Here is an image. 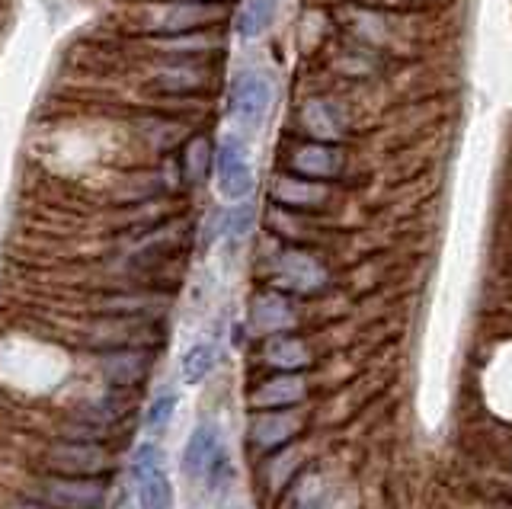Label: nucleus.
<instances>
[{
  "label": "nucleus",
  "instance_id": "nucleus-1",
  "mask_svg": "<svg viewBox=\"0 0 512 509\" xmlns=\"http://www.w3.org/2000/svg\"><path fill=\"white\" fill-rule=\"evenodd\" d=\"M272 103H276V84H272V77L256 71V68H247L234 77L231 84V116L240 129H260L266 122Z\"/></svg>",
  "mask_w": 512,
  "mask_h": 509
},
{
  "label": "nucleus",
  "instance_id": "nucleus-2",
  "mask_svg": "<svg viewBox=\"0 0 512 509\" xmlns=\"http://www.w3.org/2000/svg\"><path fill=\"white\" fill-rule=\"evenodd\" d=\"M48 468L64 477H103L116 468V461H112V455L100 442L68 439V442L52 445V452H48Z\"/></svg>",
  "mask_w": 512,
  "mask_h": 509
},
{
  "label": "nucleus",
  "instance_id": "nucleus-3",
  "mask_svg": "<svg viewBox=\"0 0 512 509\" xmlns=\"http://www.w3.org/2000/svg\"><path fill=\"white\" fill-rule=\"evenodd\" d=\"M215 180H218V193L224 199H244L253 189V167H250V154L247 145L237 135H228L218 145L215 154Z\"/></svg>",
  "mask_w": 512,
  "mask_h": 509
},
{
  "label": "nucleus",
  "instance_id": "nucleus-4",
  "mask_svg": "<svg viewBox=\"0 0 512 509\" xmlns=\"http://www.w3.org/2000/svg\"><path fill=\"white\" fill-rule=\"evenodd\" d=\"M42 500L55 509H103L106 481L100 477H48L42 487Z\"/></svg>",
  "mask_w": 512,
  "mask_h": 509
},
{
  "label": "nucleus",
  "instance_id": "nucleus-5",
  "mask_svg": "<svg viewBox=\"0 0 512 509\" xmlns=\"http://www.w3.org/2000/svg\"><path fill=\"white\" fill-rule=\"evenodd\" d=\"M279 282L292 292H317V289H324L327 269L314 257H308V253L285 250L279 257Z\"/></svg>",
  "mask_w": 512,
  "mask_h": 509
},
{
  "label": "nucleus",
  "instance_id": "nucleus-6",
  "mask_svg": "<svg viewBox=\"0 0 512 509\" xmlns=\"http://www.w3.org/2000/svg\"><path fill=\"white\" fill-rule=\"evenodd\" d=\"M103 369L112 385L132 388V385H141L144 375H148L151 353L148 349H116V353L103 359Z\"/></svg>",
  "mask_w": 512,
  "mask_h": 509
},
{
  "label": "nucleus",
  "instance_id": "nucleus-7",
  "mask_svg": "<svg viewBox=\"0 0 512 509\" xmlns=\"http://www.w3.org/2000/svg\"><path fill=\"white\" fill-rule=\"evenodd\" d=\"M340 167H343L340 154L327 145H317V141H311V145H304L292 154V170L301 173L304 180H330L340 173Z\"/></svg>",
  "mask_w": 512,
  "mask_h": 509
},
{
  "label": "nucleus",
  "instance_id": "nucleus-8",
  "mask_svg": "<svg viewBox=\"0 0 512 509\" xmlns=\"http://www.w3.org/2000/svg\"><path fill=\"white\" fill-rule=\"evenodd\" d=\"M304 394H308L304 378L285 372V375L263 381V385L253 391V404L256 407H295L298 401H304Z\"/></svg>",
  "mask_w": 512,
  "mask_h": 509
},
{
  "label": "nucleus",
  "instance_id": "nucleus-9",
  "mask_svg": "<svg viewBox=\"0 0 512 509\" xmlns=\"http://www.w3.org/2000/svg\"><path fill=\"white\" fill-rule=\"evenodd\" d=\"M292 321H295V311L282 295H260L253 301V311H250L253 330L276 333V330H288V327H292Z\"/></svg>",
  "mask_w": 512,
  "mask_h": 509
},
{
  "label": "nucleus",
  "instance_id": "nucleus-10",
  "mask_svg": "<svg viewBox=\"0 0 512 509\" xmlns=\"http://www.w3.org/2000/svg\"><path fill=\"white\" fill-rule=\"evenodd\" d=\"M304 125H308V132L314 138L333 141L346 132V116H343V109L330 100H311L304 106Z\"/></svg>",
  "mask_w": 512,
  "mask_h": 509
},
{
  "label": "nucleus",
  "instance_id": "nucleus-11",
  "mask_svg": "<svg viewBox=\"0 0 512 509\" xmlns=\"http://www.w3.org/2000/svg\"><path fill=\"white\" fill-rule=\"evenodd\" d=\"M215 452H218V433L215 426H199L196 433L189 436L186 442V452H183V471L189 477H202L208 468H212L215 461Z\"/></svg>",
  "mask_w": 512,
  "mask_h": 509
},
{
  "label": "nucleus",
  "instance_id": "nucleus-12",
  "mask_svg": "<svg viewBox=\"0 0 512 509\" xmlns=\"http://www.w3.org/2000/svg\"><path fill=\"white\" fill-rule=\"evenodd\" d=\"M301 429V420L295 413H263L260 420L253 423V442L260 445V449H276V445L288 442L295 433Z\"/></svg>",
  "mask_w": 512,
  "mask_h": 509
},
{
  "label": "nucleus",
  "instance_id": "nucleus-13",
  "mask_svg": "<svg viewBox=\"0 0 512 509\" xmlns=\"http://www.w3.org/2000/svg\"><path fill=\"white\" fill-rule=\"evenodd\" d=\"M218 17H221V7L215 4H173L167 10V17L160 20V29H164V33H189V29L215 23Z\"/></svg>",
  "mask_w": 512,
  "mask_h": 509
},
{
  "label": "nucleus",
  "instance_id": "nucleus-14",
  "mask_svg": "<svg viewBox=\"0 0 512 509\" xmlns=\"http://www.w3.org/2000/svg\"><path fill=\"white\" fill-rule=\"evenodd\" d=\"M276 10H279V0H247L244 10H240V17H237L240 39L263 36L272 26V20H276Z\"/></svg>",
  "mask_w": 512,
  "mask_h": 509
},
{
  "label": "nucleus",
  "instance_id": "nucleus-15",
  "mask_svg": "<svg viewBox=\"0 0 512 509\" xmlns=\"http://www.w3.org/2000/svg\"><path fill=\"white\" fill-rule=\"evenodd\" d=\"M266 362L272 365V369L295 372V369H304V365L311 362V353L295 337H276V340H269V346H266Z\"/></svg>",
  "mask_w": 512,
  "mask_h": 509
},
{
  "label": "nucleus",
  "instance_id": "nucleus-16",
  "mask_svg": "<svg viewBox=\"0 0 512 509\" xmlns=\"http://www.w3.org/2000/svg\"><path fill=\"white\" fill-rule=\"evenodd\" d=\"M276 199L295 209H314L327 199V189L317 186V180H279L276 183Z\"/></svg>",
  "mask_w": 512,
  "mask_h": 509
},
{
  "label": "nucleus",
  "instance_id": "nucleus-17",
  "mask_svg": "<svg viewBox=\"0 0 512 509\" xmlns=\"http://www.w3.org/2000/svg\"><path fill=\"white\" fill-rule=\"evenodd\" d=\"M205 81H208V74L196 65H176L154 77L157 90H164V93H196L205 87Z\"/></svg>",
  "mask_w": 512,
  "mask_h": 509
},
{
  "label": "nucleus",
  "instance_id": "nucleus-18",
  "mask_svg": "<svg viewBox=\"0 0 512 509\" xmlns=\"http://www.w3.org/2000/svg\"><path fill=\"white\" fill-rule=\"evenodd\" d=\"M170 500H173V490H170L167 474L160 468L138 477V503H141V509H167Z\"/></svg>",
  "mask_w": 512,
  "mask_h": 509
},
{
  "label": "nucleus",
  "instance_id": "nucleus-19",
  "mask_svg": "<svg viewBox=\"0 0 512 509\" xmlns=\"http://www.w3.org/2000/svg\"><path fill=\"white\" fill-rule=\"evenodd\" d=\"M212 369H215V346L212 343H196L186 349V356H183L186 385H199L205 375H212Z\"/></svg>",
  "mask_w": 512,
  "mask_h": 509
},
{
  "label": "nucleus",
  "instance_id": "nucleus-20",
  "mask_svg": "<svg viewBox=\"0 0 512 509\" xmlns=\"http://www.w3.org/2000/svg\"><path fill=\"white\" fill-rule=\"evenodd\" d=\"M151 308H154V301L144 295H112L109 301H103V311L119 314V317H141V314H151Z\"/></svg>",
  "mask_w": 512,
  "mask_h": 509
},
{
  "label": "nucleus",
  "instance_id": "nucleus-21",
  "mask_svg": "<svg viewBox=\"0 0 512 509\" xmlns=\"http://www.w3.org/2000/svg\"><path fill=\"white\" fill-rule=\"evenodd\" d=\"M208 161H212V145H208L205 138H196L192 145L186 148V177L196 183L205 177L208 170Z\"/></svg>",
  "mask_w": 512,
  "mask_h": 509
},
{
  "label": "nucleus",
  "instance_id": "nucleus-22",
  "mask_svg": "<svg viewBox=\"0 0 512 509\" xmlns=\"http://www.w3.org/2000/svg\"><path fill=\"white\" fill-rule=\"evenodd\" d=\"M173 410H176V397L173 394H160L157 401L148 407V417H144V426L148 429H167L173 420Z\"/></svg>",
  "mask_w": 512,
  "mask_h": 509
},
{
  "label": "nucleus",
  "instance_id": "nucleus-23",
  "mask_svg": "<svg viewBox=\"0 0 512 509\" xmlns=\"http://www.w3.org/2000/svg\"><path fill=\"white\" fill-rule=\"evenodd\" d=\"M253 225V205H237L234 212H228V218H224V228H228V237H244Z\"/></svg>",
  "mask_w": 512,
  "mask_h": 509
},
{
  "label": "nucleus",
  "instance_id": "nucleus-24",
  "mask_svg": "<svg viewBox=\"0 0 512 509\" xmlns=\"http://www.w3.org/2000/svg\"><path fill=\"white\" fill-rule=\"evenodd\" d=\"M154 468H160V449H157L154 442L138 445V452H135V458H132V471H135V477L148 474V471H154Z\"/></svg>",
  "mask_w": 512,
  "mask_h": 509
},
{
  "label": "nucleus",
  "instance_id": "nucleus-25",
  "mask_svg": "<svg viewBox=\"0 0 512 509\" xmlns=\"http://www.w3.org/2000/svg\"><path fill=\"white\" fill-rule=\"evenodd\" d=\"M10 509H55V506H42V503H16V506H10Z\"/></svg>",
  "mask_w": 512,
  "mask_h": 509
}]
</instances>
